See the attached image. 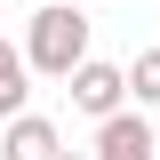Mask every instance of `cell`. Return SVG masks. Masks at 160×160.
Listing matches in <instances>:
<instances>
[{
	"instance_id": "cell-2",
	"label": "cell",
	"mask_w": 160,
	"mask_h": 160,
	"mask_svg": "<svg viewBox=\"0 0 160 160\" xmlns=\"http://www.w3.org/2000/svg\"><path fill=\"white\" fill-rule=\"evenodd\" d=\"M72 112H88V120H104V112H120V104L136 96L128 88V64H104V56H88V64H72Z\"/></svg>"
},
{
	"instance_id": "cell-4",
	"label": "cell",
	"mask_w": 160,
	"mask_h": 160,
	"mask_svg": "<svg viewBox=\"0 0 160 160\" xmlns=\"http://www.w3.org/2000/svg\"><path fill=\"white\" fill-rule=\"evenodd\" d=\"M64 136H56V120H40V112H16V120H0V160H56Z\"/></svg>"
},
{
	"instance_id": "cell-8",
	"label": "cell",
	"mask_w": 160,
	"mask_h": 160,
	"mask_svg": "<svg viewBox=\"0 0 160 160\" xmlns=\"http://www.w3.org/2000/svg\"><path fill=\"white\" fill-rule=\"evenodd\" d=\"M0 8H8V0H0Z\"/></svg>"
},
{
	"instance_id": "cell-3",
	"label": "cell",
	"mask_w": 160,
	"mask_h": 160,
	"mask_svg": "<svg viewBox=\"0 0 160 160\" xmlns=\"http://www.w3.org/2000/svg\"><path fill=\"white\" fill-rule=\"evenodd\" d=\"M88 152H96V160H152L160 152V128L136 112V104H120V112L96 120V144H88Z\"/></svg>"
},
{
	"instance_id": "cell-6",
	"label": "cell",
	"mask_w": 160,
	"mask_h": 160,
	"mask_svg": "<svg viewBox=\"0 0 160 160\" xmlns=\"http://www.w3.org/2000/svg\"><path fill=\"white\" fill-rule=\"evenodd\" d=\"M128 88H136V104H160V48H136L128 56Z\"/></svg>"
},
{
	"instance_id": "cell-7",
	"label": "cell",
	"mask_w": 160,
	"mask_h": 160,
	"mask_svg": "<svg viewBox=\"0 0 160 160\" xmlns=\"http://www.w3.org/2000/svg\"><path fill=\"white\" fill-rule=\"evenodd\" d=\"M56 160H96V152H56Z\"/></svg>"
},
{
	"instance_id": "cell-1",
	"label": "cell",
	"mask_w": 160,
	"mask_h": 160,
	"mask_svg": "<svg viewBox=\"0 0 160 160\" xmlns=\"http://www.w3.org/2000/svg\"><path fill=\"white\" fill-rule=\"evenodd\" d=\"M88 8H72V0H48V8H32L24 16V56H32L40 80H72V64H88Z\"/></svg>"
},
{
	"instance_id": "cell-5",
	"label": "cell",
	"mask_w": 160,
	"mask_h": 160,
	"mask_svg": "<svg viewBox=\"0 0 160 160\" xmlns=\"http://www.w3.org/2000/svg\"><path fill=\"white\" fill-rule=\"evenodd\" d=\"M24 96H32V56H24L16 40H0V120H16Z\"/></svg>"
}]
</instances>
